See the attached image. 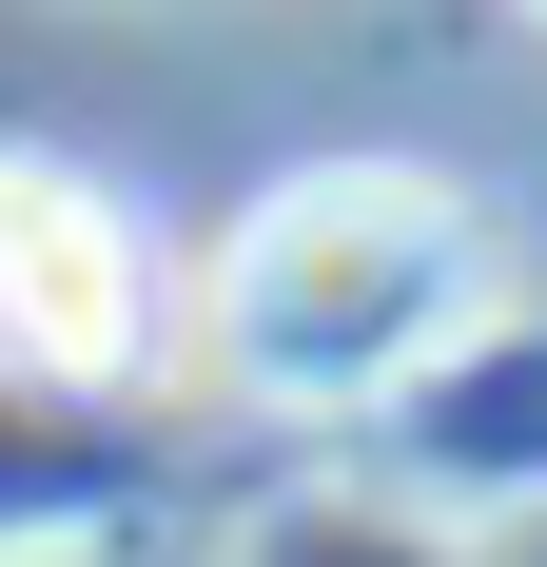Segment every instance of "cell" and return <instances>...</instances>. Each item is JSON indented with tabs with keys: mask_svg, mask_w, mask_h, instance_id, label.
Segmentation results:
<instances>
[{
	"mask_svg": "<svg viewBox=\"0 0 547 567\" xmlns=\"http://www.w3.org/2000/svg\"><path fill=\"white\" fill-rule=\"evenodd\" d=\"M216 313H235V372H274V392H391L469 313V235L431 176H293V196H255Z\"/></svg>",
	"mask_w": 547,
	"mask_h": 567,
	"instance_id": "obj_1",
	"label": "cell"
},
{
	"mask_svg": "<svg viewBox=\"0 0 547 567\" xmlns=\"http://www.w3.org/2000/svg\"><path fill=\"white\" fill-rule=\"evenodd\" d=\"M0 333L40 352V372H117L137 352V235L59 157H0Z\"/></svg>",
	"mask_w": 547,
	"mask_h": 567,
	"instance_id": "obj_2",
	"label": "cell"
},
{
	"mask_svg": "<svg viewBox=\"0 0 547 567\" xmlns=\"http://www.w3.org/2000/svg\"><path fill=\"white\" fill-rule=\"evenodd\" d=\"M528 20H547V0H528Z\"/></svg>",
	"mask_w": 547,
	"mask_h": 567,
	"instance_id": "obj_3",
	"label": "cell"
}]
</instances>
